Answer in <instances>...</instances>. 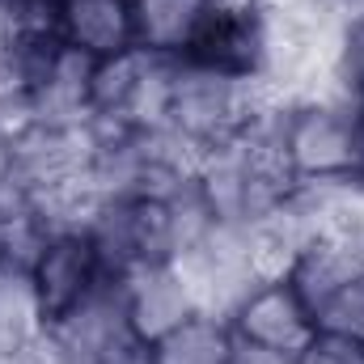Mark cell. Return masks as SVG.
Instances as JSON below:
<instances>
[{"label": "cell", "mask_w": 364, "mask_h": 364, "mask_svg": "<svg viewBox=\"0 0 364 364\" xmlns=\"http://www.w3.org/2000/svg\"><path fill=\"white\" fill-rule=\"evenodd\" d=\"M119 296H123V318L127 331L144 343L166 339L170 331H178L186 318H195L199 292L191 288V279L178 263H161V267H144L119 279Z\"/></svg>", "instance_id": "obj_10"}, {"label": "cell", "mask_w": 364, "mask_h": 364, "mask_svg": "<svg viewBox=\"0 0 364 364\" xmlns=\"http://www.w3.org/2000/svg\"><path fill=\"white\" fill-rule=\"evenodd\" d=\"M259 136L301 191H331L364 178V102L335 85L272 93Z\"/></svg>", "instance_id": "obj_1"}, {"label": "cell", "mask_w": 364, "mask_h": 364, "mask_svg": "<svg viewBox=\"0 0 364 364\" xmlns=\"http://www.w3.org/2000/svg\"><path fill=\"white\" fill-rule=\"evenodd\" d=\"M343 9H364V0H343Z\"/></svg>", "instance_id": "obj_23"}, {"label": "cell", "mask_w": 364, "mask_h": 364, "mask_svg": "<svg viewBox=\"0 0 364 364\" xmlns=\"http://www.w3.org/2000/svg\"><path fill=\"white\" fill-rule=\"evenodd\" d=\"M343 17V0H267V93L331 85Z\"/></svg>", "instance_id": "obj_5"}, {"label": "cell", "mask_w": 364, "mask_h": 364, "mask_svg": "<svg viewBox=\"0 0 364 364\" xmlns=\"http://www.w3.org/2000/svg\"><path fill=\"white\" fill-rule=\"evenodd\" d=\"M85 364H157V356H153V343H144V339H136V335L127 331V335L110 339V343Z\"/></svg>", "instance_id": "obj_19"}, {"label": "cell", "mask_w": 364, "mask_h": 364, "mask_svg": "<svg viewBox=\"0 0 364 364\" xmlns=\"http://www.w3.org/2000/svg\"><path fill=\"white\" fill-rule=\"evenodd\" d=\"M0 106H4V81H0Z\"/></svg>", "instance_id": "obj_24"}, {"label": "cell", "mask_w": 364, "mask_h": 364, "mask_svg": "<svg viewBox=\"0 0 364 364\" xmlns=\"http://www.w3.org/2000/svg\"><path fill=\"white\" fill-rule=\"evenodd\" d=\"M81 229L90 233L102 267L123 279L144 267L178 263L182 250L208 225V212L195 199L191 178L161 191H132V195H97L81 208Z\"/></svg>", "instance_id": "obj_2"}, {"label": "cell", "mask_w": 364, "mask_h": 364, "mask_svg": "<svg viewBox=\"0 0 364 364\" xmlns=\"http://www.w3.org/2000/svg\"><path fill=\"white\" fill-rule=\"evenodd\" d=\"M233 352H237V339H233L225 314H212V309H199L178 331H170L166 339L153 343L157 364H229Z\"/></svg>", "instance_id": "obj_14"}, {"label": "cell", "mask_w": 364, "mask_h": 364, "mask_svg": "<svg viewBox=\"0 0 364 364\" xmlns=\"http://www.w3.org/2000/svg\"><path fill=\"white\" fill-rule=\"evenodd\" d=\"M166 77H170V60L144 47L97 60L90 77V123H106V127L157 123Z\"/></svg>", "instance_id": "obj_9"}, {"label": "cell", "mask_w": 364, "mask_h": 364, "mask_svg": "<svg viewBox=\"0 0 364 364\" xmlns=\"http://www.w3.org/2000/svg\"><path fill=\"white\" fill-rule=\"evenodd\" d=\"M178 267L186 272L191 288L199 292V305L212 314H225L255 279L272 275L250 229H233V225H216V220H208L199 229V237L182 250Z\"/></svg>", "instance_id": "obj_7"}, {"label": "cell", "mask_w": 364, "mask_h": 364, "mask_svg": "<svg viewBox=\"0 0 364 364\" xmlns=\"http://www.w3.org/2000/svg\"><path fill=\"white\" fill-rule=\"evenodd\" d=\"M225 0H132L136 43L161 60H186Z\"/></svg>", "instance_id": "obj_12"}, {"label": "cell", "mask_w": 364, "mask_h": 364, "mask_svg": "<svg viewBox=\"0 0 364 364\" xmlns=\"http://www.w3.org/2000/svg\"><path fill=\"white\" fill-rule=\"evenodd\" d=\"M292 364H364V343L339 335V331L318 326L314 339L292 356Z\"/></svg>", "instance_id": "obj_18"}, {"label": "cell", "mask_w": 364, "mask_h": 364, "mask_svg": "<svg viewBox=\"0 0 364 364\" xmlns=\"http://www.w3.org/2000/svg\"><path fill=\"white\" fill-rule=\"evenodd\" d=\"M51 30L64 47H73L77 55H85L93 64L140 47L132 0H60Z\"/></svg>", "instance_id": "obj_11"}, {"label": "cell", "mask_w": 364, "mask_h": 364, "mask_svg": "<svg viewBox=\"0 0 364 364\" xmlns=\"http://www.w3.org/2000/svg\"><path fill=\"white\" fill-rule=\"evenodd\" d=\"M331 85L343 90L348 97H356V102H364V9H348V17H343Z\"/></svg>", "instance_id": "obj_16"}, {"label": "cell", "mask_w": 364, "mask_h": 364, "mask_svg": "<svg viewBox=\"0 0 364 364\" xmlns=\"http://www.w3.org/2000/svg\"><path fill=\"white\" fill-rule=\"evenodd\" d=\"M229 364H292V356H279V352H263V348H246V343H237V352H233V360Z\"/></svg>", "instance_id": "obj_22"}, {"label": "cell", "mask_w": 364, "mask_h": 364, "mask_svg": "<svg viewBox=\"0 0 364 364\" xmlns=\"http://www.w3.org/2000/svg\"><path fill=\"white\" fill-rule=\"evenodd\" d=\"M60 0H0V26H51Z\"/></svg>", "instance_id": "obj_20"}, {"label": "cell", "mask_w": 364, "mask_h": 364, "mask_svg": "<svg viewBox=\"0 0 364 364\" xmlns=\"http://www.w3.org/2000/svg\"><path fill=\"white\" fill-rule=\"evenodd\" d=\"M318 326L339 331V335L360 339V343H364V267L352 275V279H348V288L326 305V314L318 318Z\"/></svg>", "instance_id": "obj_17"}, {"label": "cell", "mask_w": 364, "mask_h": 364, "mask_svg": "<svg viewBox=\"0 0 364 364\" xmlns=\"http://www.w3.org/2000/svg\"><path fill=\"white\" fill-rule=\"evenodd\" d=\"M267 97L272 93L246 77L220 73L199 60H170L157 127L174 144H182L191 157H203L255 132L267 110Z\"/></svg>", "instance_id": "obj_3"}, {"label": "cell", "mask_w": 364, "mask_h": 364, "mask_svg": "<svg viewBox=\"0 0 364 364\" xmlns=\"http://www.w3.org/2000/svg\"><path fill=\"white\" fill-rule=\"evenodd\" d=\"M225 322H229L237 343L263 348V352H279V356H296L314 339V331H318L314 309L296 296V288L279 272L255 279L225 309Z\"/></svg>", "instance_id": "obj_8"}, {"label": "cell", "mask_w": 364, "mask_h": 364, "mask_svg": "<svg viewBox=\"0 0 364 364\" xmlns=\"http://www.w3.org/2000/svg\"><path fill=\"white\" fill-rule=\"evenodd\" d=\"M360 267L364 263L348 250V246H339L331 233H318L314 242H305V246L292 255V263L279 275L296 288V296L314 309V318H322L326 305L348 288V279L360 272Z\"/></svg>", "instance_id": "obj_13"}, {"label": "cell", "mask_w": 364, "mask_h": 364, "mask_svg": "<svg viewBox=\"0 0 364 364\" xmlns=\"http://www.w3.org/2000/svg\"><path fill=\"white\" fill-rule=\"evenodd\" d=\"M17 178V114L0 106V191Z\"/></svg>", "instance_id": "obj_21"}, {"label": "cell", "mask_w": 364, "mask_h": 364, "mask_svg": "<svg viewBox=\"0 0 364 364\" xmlns=\"http://www.w3.org/2000/svg\"><path fill=\"white\" fill-rule=\"evenodd\" d=\"M314 195L322 208V233H331L364 263V178L331 186V191H314Z\"/></svg>", "instance_id": "obj_15"}, {"label": "cell", "mask_w": 364, "mask_h": 364, "mask_svg": "<svg viewBox=\"0 0 364 364\" xmlns=\"http://www.w3.org/2000/svg\"><path fill=\"white\" fill-rule=\"evenodd\" d=\"M191 186L208 220L233 225V229H255L296 191L284 166L275 161V153L267 149V140L259 136V127L246 132L242 140H229L195 157Z\"/></svg>", "instance_id": "obj_4"}, {"label": "cell", "mask_w": 364, "mask_h": 364, "mask_svg": "<svg viewBox=\"0 0 364 364\" xmlns=\"http://www.w3.org/2000/svg\"><path fill=\"white\" fill-rule=\"evenodd\" d=\"M4 263H9V259H4V255H0V272H4Z\"/></svg>", "instance_id": "obj_25"}, {"label": "cell", "mask_w": 364, "mask_h": 364, "mask_svg": "<svg viewBox=\"0 0 364 364\" xmlns=\"http://www.w3.org/2000/svg\"><path fill=\"white\" fill-rule=\"evenodd\" d=\"M21 272L30 279L34 301H38L43 326L64 318V314H73L81 301H90L93 292L110 279V272L102 267L90 233L81 229L77 216L47 220L38 229V237L30 242L26 259H21Z\"/></svg>", "instance_id": "obj_6"}]
</instances>
